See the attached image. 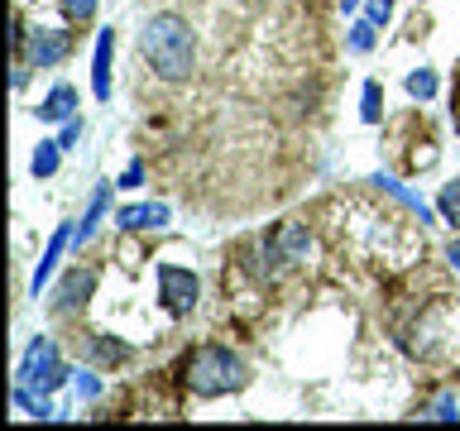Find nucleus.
Masks as SVG:
<instances>
[{"instance_id": "nucleus-21", "label": "nucleus", "mask_w": 460, "mask_h": 431, "mask_svg": "<svg viewBox=\"0 0 460 431\" xmlns=\"http://www.w3.org/2000/svg\"><path fill=\"white\" fill-rule=\"evenodd\" d=\"M374 29H379V24H374L369 14L350 24V53H369V48H374Z\"/></svg>"}, {"instance_id": "nucleus-22", "label": "nucleus", "mask_w": 460, "mask_h": 431, "mask_svg": "<svg viewBox=\"0 0 460 431\" xmlns=\"http://www.w3.org/2000/svg\"><path fill=\"white\" fill-rule=\"evenodd\" d=\"M422 417H427V422H460V402L446 393V398L431 402V408H422Z\"/></svg>"}, {"instance_id": "nucleus-11", "label": "nucleus", "mask_w": 460, "mask_h": 431, "mask_svg": "<svg viewBox=\"0 0 460 431\" xmlns=\"http://www.w3.org/2000/svg\"><path fill=\"white\" fill-rule=\"evenodd\" d=\"M63 250H72V230L58 225L53 240H49V250H43V259H39V268H34V283H29V293H34V297L49 287V278H53V268H58V259H63Z\"/></svg>"}, {"instance_id": "nucleus-24", "label": "nucleus", "mask_w": 460, "mask_h": 431, "mask_svg": "<svg viewBox=\"0 0 460 431\" xmlns=\"http://www.w3.org/2000/svg\"><path fill=\"white\" fill-rule=\"evenodd\" d=\"M86 350H92L96 359H106V365L125 359V345H120V340H101V336H92V340H86Z\"/></svg>"}, {"instance_id": "nucleus-9", "label": "nucleus", "mask_w": 460, "mask_h": 431, "mask_svg": "<svg viewBox=\"0 0 460 431\" xmlns=\"http://www.w3.org/2000/svg\"><path fill=\"white\" fill-rule=\"evenodd\" d=\"M34 110H39L43 125H63V120H72V115H77V86H72V82H58Z\"/></svg>"}, {"instance_id": "nucleus-3", "label": "nucleus", "mask_w": 460, "mask_h": 431, "mask_svg": "<svg viewBox=\"0 0 460 431\" xmlns=\"http://www.w3.org/2000/svg\"><path fill=\"white\" fill-rule=\"evenodd\" d=\"M341 235H345V244H355L365 259H374V264H388V268L412 264L417 235L388 211H359V221H345Z\"/></svg>"}, {"instance_id": "nucleus-19", "label": "nucleus", "mask_w": 460, "mask_h": 431, "mask_svg": "<svg viewBox=\"0 0 460 431\" xmlns=\"http://www.w3.org/2000/svg\"><path fill=\"white\" fill-rule=\"evenodd\" d=\"M408 96L412 101H431V96H437V72H431V67L408 72Z\"/></svg>"}, {"instance_id": "nucleus-4", "label": "nucleus", "mask_w": 460, "mask_h": 431, "mask_svg": "<svg viewBox=\"0 0 460 431\" xmlns=\"http://www.w3.org/2000/svg\"><path fill=\"white\" fill-rule=\"evenodd\" d=\"M182 383L192 398H226V393L250 383V369H244V359L230 345H201V350L187 355Z\"/></svg>"}, {"instance_id": "nucleus-16", "label": "nucleus", "mask_w": 460, "mask_h": 431, "mask_svg": "<svg viewBox=\"0 0 460 431\" xmlns=\"http://www.w3.org/2000/svg\"><path fill=\"white\" fill-rule=\"evenodd\" d=\"M106 207H111V187H96V197H92V207H86V216H82V225L72 230V244H86L96 235V225L106 221Z\"/></svg>"}, {"instance_id": "nucleus-14", "label": "nucleus", "mask_w": 460, "mask_h": 431, "mask_svg": "<svg viewBox=\"0 0 460 431\" xmlns=\"http://www.w3.org/2000/svg\"><path fill=\"white\" fill-rule=\"evenodd\" d=\"M92 287H96V273H92V268H77V273H67V278L58 283V312H72V307H82V302L92 297Z\"/></svg>"}, {"instance_id": "nucleus-27", "label": "nucleus", "mask_w": 460, "mask_h": 431, "mask_svg": "<svg viewBox=\"0 0 460 431\" xmlns=\"http://www.w3.org/2000/svg\"><path fill=\"white\" fill-rule=\"evenodd\" d=\"M77 139H82V120L72 115V120H63V135H58V144H63V149H77Z\"/></svg>"}, {"instance_id": "nucleus-26", "label": "nucleus", "mask_w": 460, "mask_h": 431, "mask_svg": "<svg viewBox=\"0 0 460 431\" xmlns=\"http://www.w3.org/2000/svg\"><path fill=\"white\" fill-rule=\"evenodd\" d=\"M365 14L374 24H388V14H394V0H365Z\"/></svg>"}, {"instance_id": "nucleus-31", "label": "nucleus", "mask_w": 460, "mask_h": 431, "mask_svg": "<svg viewBox=\"0 0 460 431\" xmlns=\"http://www.w3.org/2000/svg\"><path fill=\"white\" fill-rule=\"evenodd\" d=\"M341 5H345V10H355V5H359V0H341Z\"/></svg>"}, {"instance_id": "nucleus-2", "label": "nucleus", "mask_w": 460, "mask_h": 431, "mask_svg": "<svg viewBox=\"0 0 460 431\" xmlns=\"http://www.w3.org/2000/svg\"><path fill=\"white\" fill-rule=\"evenodd\" d=\"M139 53L158 82H187L197 67V39L178 14H154L139 29Z\"/></svg>"}, {"instance_id": "nucleus-15", "label": "nucleus", "mask_w": 460, "mask_h": 431, "mask_svg": "<svg viewBox=\"0 0 460 431\" xmlns=\"http://www.w3.org/2000/svg\"><path fill=\"white\" fill-rule=\"evenodd\" d=\"M369 182H374V187H379V192H388V197H394V201H398V207H408V211H412V216H417V221H422V225L431 221V207H427V201H422V197H417V192H408V187H402L398 178H384V172H374V178H369Z\"/></svg>"}, {"instance_id": "nucleus-28", "label": "nucleus", "mask_w": 460, "mask_h": 431, "mask_svg": "<svg viewBox=\"0 0 460 431\" xmlns=\"http://www.w3.org/2000/svg\"><path fill=\"white\" fill-rule=\"evenodd\" d=\"M139 182H144V168H139V163H129V168L120 172V182H115V187H139Z\"/></svg>"}, {"instance_id": "nucleus-17", "label": "nucleus", "mask_w": 460, "mask_h": 431, "mask_svg": "<svg viewBox=\"0 0 460 431\" xmlns=\"http://www.w3.org/2000/svg\"><path fill=\"white\" fill-rule=\"evenodd\" d=\"M437 211H441V221H446V225H456V230H460V178L441 187V197H437Z\"/></svg>"}, {"instance_id": "nucleus-8", "label": "nucleus", "mask_w": 460, "mask_h": 431, "mask_svg": "<svg viewBox=\"0 0 460 431\" xmlns=\"http://www.w3.org/2000/svg\"><path fill=\"white\" fill-rule=\"evenodd\" d=\"M244 254H250V259H244V268H250L259 283H283V273L293 268V264H288V254H283V244H279V235H273V230H269V235H259V240H254Z\"/></svg>"}, {"instance_id": "nucleus-12", "label": "nucleus", "mask_w": 460, "mask_h": 431, "mask_svg": "<svg viewBox=\"0 0 460 431\" xmlns=\"http://www.w3.org/2000/svg\"><path fill=\"white\" fill-rule=\"evenodd\" d=\"M115 225H120V230H164L168 225V207H164V201L125 207V211H115Z\"/></svg>"}, {"instance_id": "nucleus-13", "label": "nucleus", "mask_w": 460, "mask_h": 431, "mask_svg": "<svg viewBox=\"0 0 460 431\" xmlns=\"http://www.w3.org/2000/svg\"><path fill=\"white\" fill-rule=\"evenodd\" d=\"M111 53H115V29H101L96 57H92V92L101 101H111Z\"/></svg>"}, {"instance_id": "nucleus-5", "label": "nucleus", "mask_w": 460, "mask_h": 431, "mask_svg": "<svg viewBox=\"0 0 460 431\" xmlns=\"http://www.w3.org/2000/svg\"><path fill=\"white\" fill-rule=\"evenodd\" d=\"M20 63H29V67H58L63 57L72 53V29H63V24H24V43L20 48Z\"/></svg>"}, {"instance_id": "nucleus-23", "label": "nucleus", "mask_w": 460, "mask_h": 431, "mask_svg": "<svg viewBox=\"0 0 460 431\" xmlns=\"http://www.w3.org/2000/svg\"><path fill=\"white\" fill-rule=\"evenodd\" d=\"M359 115H365L369 125L384 115V86L379 82H365V106H359Z\"/></svg>"}, {"instance_id": "nucleus-25", "label": "nucleus", "mask_w": 460, "mask_h": 431, "mask_svg": "<svg viewBox=\"0 0 460 431\" xmlns=\"http://www.w3.org/2000/svg\"><path fill=\"white\" fill-rule=\"evenodd\" d=\"M77 398H86V402L101 398V379H96L92 369H82V374H77Z\"/></svg>"}, {"instance_id": "nucleus-30", "label": "nucleus", "mask_w": 460, "mask_h": 431, "mask_svg": "<svg viewBox=\"0 0 460 431\" xmlns=\"http://www.w3.org/2000/svg\"><path fill=\"white\" fill-rule=\"evenodd\" d=\"M451 120H456V129H460V92H456V110H451Z\"/></svg>"}, {"instance_id": "nucleus-7", "label": "nucleus", "mask_w": 460, "mask_h": 431, "mask_svg": "<svg viewBox=\"0 0 460 431\" xmlns=\"http://www.w3.org/2000/svg\"><path fill=\"white\" fill-rule=\"evenodd\" d=\"M158 297L172 316H187L201 297V283L192 268H178V264H158Z\"/></svg>"}, {"instance_id": "nucleus-1", "label": "nucleus", "mask_w": 460, "mask_h": 431, "mask_svg": "<svg viewBox=\"0 0 460 431\" xmlns=\"http://www.w3.org/2000/svg\"><path fill=\"white\" fill-rule=\"evenodd\" d=\"M412 359L437 369H460V297H437L431 307H422L402 330Z\"/></svg>"}, {"instance_id": "nucleus-10", "label": "nucleus", "mask_w": 460, "mask_h": 431, "mask_svg": "<svg viewBox=\"0 0 460 431\" xmlns=\"http://www.w3.org/2000/svg\"><path fill=\"white\" fill-rule=\"evenodd\" d=\"M273 235H279V244H283V254H288V264H293V268H307V264H312V250H316V244H312V230H307V225L283 221Z\"/></svg>"}, {"instance_id": "nucleus-18", "label": "nucleus", "mask_w": 460, "mask_h": 431, "mask_svg": "<svg viewBox=\"0 0 460 431\" xmlns=\"http://www.w3.org/2000/svg\"><path fill=\"white\" fill-rule=\"evenodd\" d=\"M58 149H63L58 139H39V149H34V178H53V172H58Z\"/></svg>"}, {"instance_id": "nucleus-29", "label": "nucleus", "mask_w": 460, "mask_h": 431, "mask_svg": "<svg viewBox=\"0 0 460 431\" xmlns=\"http://www.w3.org/2000/svg\"><path fill=\"white\" fill-rule=\"evenodd\" d=\"M446 259H451V268L460 273V240H451V244H446Z\"/></svg>"}, {"instance_id": "nucleus-20", "label": "nucleus", "mask_w": 460, "mask_h": 431, "mask_svg": "<svg viewBox=\"0 0 460 431\" xmlns=\"http://www.w3.org/2000/svg\"><path fill=\"white\" fill-rule=\"evenodd\" d=\"M58 10H63V20L67 24H86L96 14V0H53Z\"/></svg>"}, {"instance_id": "nucleus-6", "label": "nucleus", "mask_w": 460, "mask_h": 431, "mask_svg": "<svg viewBox=\"0 0 460 431\" xmlns=\"http://www.w3.org/2000/svg\"><path fill=\"white\" fill-rule=\"evenodd\" d=\"M63 379H67V369L58 365V345H53L49 336L29 340V350H24V359H20V383L34 388V393H53Z\"/></svg>"}]
</instances>
